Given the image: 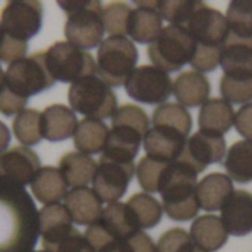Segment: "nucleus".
<instances>
[{
  "label": "nucleus",
  "instance_id": "1",
  "mask_svg": "<svg viewBox=\"0 0 252 252\" xmlns=\"http://www.w3.org/2000/svg\"><path fill=\"white\" fill-rule=\"evenodd\" d=\"M39 234V211L30 193L0 177V252H34Z\"/></svg>",
  "mask_w": 252,
  "mask_h": 252
},
{
  "label": "nucleus",
  "instance_id": "2",
  "mask_svg": "<svg viewBox=\"0 0 252 252\" xmlns=\"http://www.w3.org/2000/svg\"><path fill=\"white\" fill-rule=\"evenodd\" d=\"M196 178L197 174L180 162L168 165L159 193L162 194L163 209L171 220L190 221L197 215L200 206L196 197Z\"/></svg>",
  "mask_w": 252,
  "mask_h": 252
},
{
  "label": "nucleus",
  "instance_id": "3",
  "mask_svg": "<svg viewBox=\"0 0 252 252\" xmlns=\"http://www.w3.org/2000/svg\"><path fill=\"white\" fill-rule=\"evenodd\" d=\"M67 14L64 34L68 43L85 51L96 48L102 43L105 33L102 24V5L96 0H74V2H58Z\"/></svg>",
  "mask_w": 252,
  "mask_h": 252
},
{
  "label": "nucleus",
  "instance_id": "4",
  "mask_svg": "<svg viewBox=\"0 0 252 252\" xmlns=\"http://www.w3.org/2000/svg\"><path fill=\"white\" fill-rule=\"evenodd\" d=\"M138 51L132 40L123 36H108L98 46L96 76L108 86H122L137 68Z\"/></svg>",
  "mask_w": 252,
  "mask_h": 252
},
{
  "label": "nucleus",
  "instance_id": "5",
  "mask_svg": "<svg viewBox=\"0 0 252 252\" xmlns=\"http://www.w3.org/2000/svg\"><path fill=\"white\" fill-rule=\"evenodd\" d=\"M196 42L184 26L169 24L163 27L159 37L149 45L147 55L155 67L171 73L190 64Z\"/></svg>",
  "mask_w": 252,
  "mask_h": 252
},
{
  "label": "nucleus",
  "instance_id": "6",
  "mask_svg": "<svg viewBox=\"0 0 252 252\" xmlns=\"http://www.w3.org/2000/svg\"><path fill=\"white\" fill-rule=\"evenodd\" d=\"M68 102L73 111L98 120L111 117L117 108V96L111 86L96 74L71 83L68 89Z\"/></svg>",
  "mask_w": 252,
  "mask_h": 252
},
{
  "label": "nucleus",
  "instance_id": "7",
  "mask_svg": "<svg viewBox=\"0 0 252 252\" xmlns=\"http://www.w3.org/2000/svg\"><path fill=\"white\" fill-rule=\"evenodd\" d=\"M141 231L137 225L129 208L126 203L114 202L108 203L104 209L98 221L91 224L86 231L85 237L92 246L95 252H99L107 245L128 239L129 236Z\"/></svg>",
  "mask_w": 252,
  "mask_h": 252
},
{
  "label": "nucleus",
  "instance_id": "8",
  "mask_svg": "<svg viewBox=\"0 0 252 252\" xmlns=\"http://www.w3.org/2000/svg\"><path fill=\"white\" fill-rule=\"evenodd\" d=\"M54 83L55 79L48 70L45 51L34 52L11 64L5 74V86L24 99L49 89Z\"/></svg>",
  "mask_w": 252,
  "mask_h": 252
},
{
  "label": "nucleus",
  "instance_id": "9",
  "mask_svg": "<svg viewBox=\"0 0 252 252\" xmlns=\"http://www.w3.org/2000/svg\"><path fill=\"white\" fill-rule=\"evenodd\" d=\"M46 65L55 80L74 83L83 77L96 74V63L94 57L73 46L68 42H55L46 51Z\"/></svg>",
  "mask_w": 252,
  "mask_h": 252
},
{
  "label": "nucleus",
  "instance_id": "10",
  "mask_svg": "<svg viewBox=\"0 0 252 252\" xmlns=\"http://www.w3.org/2000/svg\"><path fill=\"white\" fill-rule=\"evenodd\" d=\"M125 91L137 102L160 105L169 99L174 91V82L169 73L155 65H141L126 80Z\"/></svg>",
  "mask_w": 252,
  "mask_h": 252
},
{
  "label": "nucleus",
  "instance_id": "11",
  "mask_svg": "<svg viewBox=\"0 0 252 252\" xmlns=\"http://www.w3.org/2000/svg\"><path fill=\"white\" fill-rule=\"evenodd\" d=\"M43 8L37 0H11L0 14L3 32L21 42H27L42 29Z\"/></svg>",
  "mask_w": 252,
  "mask_h": 252
},
{
  "label": "nucleus",
  "instance_id": "12",
  "mask_svg": "<svg viewBox=\"0 0 252 252\" xmlns=\"http://www.w3.org/2000/svg\"><path fill=\"white\" fill-rule=\"evenodd\" d=\"M135 172L134 162H120L101 155L92 181L94 191L102 202L114 203L126 193Z\"/></svg>",
  "mask_w": 252,
  "mask_h": 252
},
{
  "label": "nucleus",
  "instance_id": "13",
  "mask_svg": "<svg viewBox=\"0 0 252 252\" xmlns=\"http://www.w3.org/2000/svg\"><path fill=\"white\" fill-rule=\"evenodd\" d=\"M227 155L225 140L222 135L197 131L187 138L183 153L177 162L191 168L196 174L203 172L209 165L220 163Z\"/></svg>",
  "mask_w": 252,
  "mask_h": 252
},
{
  "label": "nucleus",
  "instance_id": "14",
  "mask_svg": "<svg viewBox=\"0 0 252 252\" xmlns=\"http://www.w3.org/2000/svg\"><path fill=\"white\" fill-rule=\"evenodd\" d=\"M184 27L191 34L194 42L202 45L224 46L230 36L225 15L205 3L191 15Z\"/></svg>",
  "mask_w": 252,
  "mask_h": 252
},
{
  "label": "nucleus",
  "instance_id": "15",
  "mask_svg": "<svg viewBox=\"0 0 252 252\" xmlns=\"http://www.w3.org/2000/svg\"><path fill=\"white\" fill-rule=\"evenodd\" d=\"M39 169L40 159L29 147L17 146L0 155V177L23 187L32 184Z\"/></svg>",
  "mask_w": 252,
  "mask_h": 252
},
{
  "label": "nucleus",
  "instance_id": "16",
  "mask_svg": "<svg viewBox=\"0 0 252 252\" xmlns=\"http://www.w3.org/2000/svg\"><path fill=\"white\" fill-rule=\"evenodd\" d=\"M220 218L228 234H249L252 231V193L246 190H234L222 206Z\"/></svg>",
  "mask_w": 252,
  "mask_h": 252
},
{
  "label": "nucleus",
  "instance_id": "17",
  "mask_svg": "<svg viewBox=\"0 0 252 252\" xmlns=\"http://www.w3.org/2000/svg\"><path fill=\"white\" fill-rule=\"evenodd\" d=\"M138 8L129 18L128 34L137 43L152 45L162 33L163 18L158 11V2H137Z\"/></svg>",
  "mask_w": 252,
  "mask_h": 252
},
{
  "label": "nucleus",
  "instance_id": "18",
  "mask_svg": "<svg viewBox=\"0 0 252 252\" xmlns=\"http://www.w3.org/2000/svg\"><path fill=\"white\" fill-rule=\"evenodd\" d=\"M186 141L187 138L177 131L153 126L146 134L143 146L149 158L171 163L178 160V158L183 153Z\"/></svg>",
  "mask_w": 252,
  "mask_h": 252
},
{
  "label": "nucleus",
  "instance_id": "19",
  "mask_svg": "<svg viewBox=\"0 0 252 252\" xmlns=\"http://www.w3.org/2000/svg\"><path fill=\"white\" fill-rule=\"evenodd\" d=\"M220 65L225 76L252 77V39H240L230 33L222 46Z\"/></svg>",
  "mask_w": 252,
  "mask_h": 252
},
{
  "label": "nucleus",
  "instance_id": "20",
  "mask_svg": "<svg viewBox=\"0 0 252 252\" xmlns=\"http://www.w3.org/2000/svg\"><path fill=\"white\" fill-rule=\"evenodd\" d=\"M64 206L67 208L73 222L88 227L98 221L104 209L102 200L94 189L89 187L71 189L64 199Z\"/></svg>",
  "mask_w": 252,
  "mask_h": 252
},
{
  "label": "nucleus",
  "instance_id": "21",
  "mask_svg": "<svg viewBox=\"0 0 252 252\" xmlns=\"http://www.w3.org/2000/svg\"><path fill=\"white\" fill-rule=\"evenodd\" d=\"M77 125L74 111L64 104H52L42 111V135L48 141L55 143L73 137Z\"/></svg>",
  "mask_w": 252,
  "mask_h": 252
},
{
  "label": "nucleus",
  "instance_id": "22",
  "mask_svg": "<svg viewBox=\"0 0 252 252\" xmlns=\"http://www.w3.org/2000/svg\"><path fill=\"white\" fill-rule=\"evenodd\" d=\"M233 191L234 189L231 178L220 172L205 175L196 186V197L199 206L209 212L222 209Z\"/></svg>",
  "mask_w": 252,
  "mask_h": 252
},
{
  "label": "nucleus",
  "instance_id": "23",
  "mask_svg": "<svg viewBox=\"0 0 252 252\" xmlns=\"http://www.w3.org/2000/svg\"><path fill=\"white\" fill-rule=\"evenodd\" d=\"M39 221L43 249H48L49 246L55 245L74 230L73 220L67 208L61 203L45 205L39 211Z\"/></svg>",
  "mask_w": 252,
  "mask_h": 252
},
{
  "label": "nucleus",
  "instance_id": "24",
  "mask_svg": "<svg viewBox=\"0 0 252 252\" xmlns=\"http://www.w3.org/2000/svg\"><path fill=\"white\" fill-rule=\"evenodd\" d=\"M143 140L144 137L132 128L113 126L108 132L107 144L102 155L120 162H134L140 152Z\"/></svg>",
  "mask_w": 252,
  "mask_h": 252
},
{
  "label": "nucleus",
  "instance_id": "25",
  "mask_svg": "<svg viewBox=\"0 0 252 252\" xmlns=\"http://www.w3.org/2000/svg\"><path fill=\"white\" fill-rule=\"evenodd\" d=\"M172 94L183 107L203 105L209 99L211 83L208 77L199 71H183L174 82Z\"/></svg>",
  "mask_w": 252,
  "mask_h": 252
},
{
  "label": "nucleus",
  "instance_id": "26",
  "mask_svg": "<svg viewBox=\"0 0 252 252\" xmlns=\"http://www.w3.org/2000/svg\"><path fill=\"white\" fill-rule=\"evenodd\" d=\"M234 110L231 104L222 98H209L199 111L200 131L224 135L234 125Z\"/></svg>",
  "mask_w": 252,
  "mask_h": 252
},
{
  "label": "nucleus",
  "instance_id": "27",
  "mask_svg": "<svg viewBox=\"0 0 252 252\" xmlns=\"http://www.w3.org/2000/svg\"><path fill=\"white\" fill-rule=\"evenodd\" d=\"M190 236L194 243L206 252L221 249L228 240V233L221 218L217 215H203L196 218L191 222Z\"/></svg>",
  "mask_w": 252,
  "mask_h": 252
},
{
  "label": "nucleus",
  "instance_id": "28",
  "mask_svg": "<svg viewBox=\"0 0 252 252\" xmlns=\"http://www.w3.org/2000/svg\"><path fill=\"white\" fill-rule=\"evenodd\" d=\"M96 168V162L89 155H83L80 152L65 153L58 163V169L63 174L67 186L73 189L86 187L89 183H92Z\"/></svg>",
  "mask_w": 252,
  "mask_h": 252
},
{
  "label": "nucleus",
  "instance_id": "29",
  "mask_svg": "<svg viewBox=\"0 0 252 252\" xmlns=\"http://www.w3.org/2000/svg\"><path fill=\"white\" fill-rule=\"evenodd\" d=\"M67 183L55 166H43L37 171L34 180L32 181V193L33 196L45 203L55 205L67 196Z\"/></svg>",
  "mask_w": 252,
  "mask_h": 252
},
{
  "label": "nucleus",
  "instance_id": "30",
  "mask_svg": "<svg viewBox=\"0 0 252 252\" xmlns=\"http://www.w3.org/2000/svg\"><path fill=\"white\" fill-rule=\"evenodd\" d=\"M108 128L102 120L83 117L73 135L74 147L83 155L101 153L105 149L108 138Z\"/></svg>",
  "mask_w": 252,
  "mask_h": 252
},
{
  "label": "nucleus",
  "instance_id": "31",
  "mask_svg": "<svg viewBox=\"0 0 252 252\" xmlns=\"http://www.w3.org/2000/svg\"><path fill=\"white\" fill-rule=\"evenodd\" d=\"M224 168L231 180L240 184L251 183L252 181V141L242 140L234 143L225 155Z\"/></svg>",
  "mask_w": 252,
  "mask_h": 252
},
{
  "label": "nucleus",
  "instance_id": "32",
  "mask_svg": "<svg viewBox=\"0 0 252 252\" xmlns=\"http://www.w3.org/2000/svg\"><path fill=\"white\" fill-rule=\"evenodd\" d=\"M153 126L156 128H166L180 132L186 138L189 137L193 119L186 107L178 102H165L155 108L153 111Z\"/></svg>",
  "mask_w": 252,
  "mask_h": 252
},
{
  "label": "nucleus",
  "instance_id": "33",
  "mask_svg": "<svg viewBox=\"0 0 252 252\" xmlns=\"http://www.w3.org/2000/svg\"><path fill=\"white\" fill-rule=\"evenodd\" d=\"M126 206L129 208L140 230L153 228L162 220L163 208L158 199L149 193H135L128 199Z\"/></svg>",
  "mask_w": 252,
  "mask_h": 252
},
{
  "label": "nucleus",
  "instance_id": "34",
  "mask_svg": "<svg viewBox=\"0 0 252 252\" xmlns=\"http://www.w3.org/2000/svg\"><path fill=\"white\" fill-rule=\"evenodd\" d=\"M12 129L17 140L24 146L37 144L42 135V113L36 108H24L12 122Z\"/></svg>",
  "mask_w": 252,
  "mask_h": 252
},
{
  "label": "nucleus",
  "instance_id": "35",
  "mask_svg": "<svg viewBox=\"0 0 252 252\" xmlns=\"http://www.w3.org/2000/svg\"><path fill=\"white\" fill-rule=\"evenodd\" d=\"M230 33L240 39H252V0H234L227 8Z\"/></svg>",
  "mask_w": 252,
  "mask_h": 252
},
{
  "label": "nucleus",
  "instance_id": "36",
  "mask_svg": "<svg viewBox=\"0 0 252 252\" xmlns=\"http://www.w3.org/2000/svg\"><path fill=\"white\" fill-rule=\"evenodd\" d=\"M132 9L122 2H113L102 9V24L104 30L110 36H123L126 37L129 27Z\"/></svg>",
  "mask_w": 252,
  "mask_h": 252
},
{
  "label": "nucleus",
  "instance_id": "37",
  "mask_svg": "<svg viewBox=\"0 0 252 252\" xmlns=\"http://www.w3.org/2000/svg\"><path fill=\"white\" fill-rule=\"evenodd\" d=\"M149 125L150 120L147 113L135 104H122L111 116V126H128L140 132L143 137H146L150 129Z\"/></svg>",
  "mask_w": 252,
  "mask_h": 252
},
{
  "label": "nucleus",
  "instance_id": "38",
  "mask_svg": "<svg viewBox=\"0 0 252 252\" xmlns=\"http://www.w3.org/2000/svg\"><path fill=\"white\" fill-rule=\"evenodd\" d=\"M203 5V2L197 0H163L158 2V11L160 17L171 24L186 26L191 15Z\"/></svg>",
  "mask_w": 252,
  "mask_h": 252
},
{
  "label": "nucleus",
  "instance_id": "39",
  "mask_svg": "<svg viewBox=\"0 0 252 252\" xmlns=\"http://www.w3.org/2000/svg\"><path fill=\"white\" fill-rule=\"evenodd\" d=\"M168 162L156 160L153 158H143L137 165V178L140 186L147 193H159L163 174L168 168Z\"/></svg>",
  "mask_w": 252,
  "mask_h": 252
},
{
  "label": "nucleus",
  "instance_id": "40",
  "mask_svg": "<svg viewBox=\"0 0 252 252\" xmlns=\"http://www.w3.org/2000/svg\"><path fill=\"white\" fill-rule=\"evenodd\" d=\"M220 91L222 99L230 104H249L252 101V77H231L222 74Z\"/></svg>",
  "mask_w": 252,
  "mask_h": 252
},
{
  "label": "nucleus",
  "instance_id": "41",
  "mask_svg": "<svg viewBox=\"0 0 252 252\" xmlns=\"http://www.w3.org/2000/svg\"><path fill=\"white\" fill-rule=\"evenodd\" d=\"M158 252H206L199 248L184 228H169L158 240Z\"/></svg>",
  "mask_w": 252,
  "mask_h": 252
},
{
  "label": "nucleus",
  "instance_id": "42",
  "mask_svg": "<svg viewBox=\"0 0 252 252\" xmlns=\"http://www.w3.org/2000/svg\"><path fill=\"white\" fill-rule=\"evenodd\" d=\"M99 252H158V245H155L153 239L141 230L128 239L107 245Z\"/></svg>",
  "mask_w": 252,
  "mask_h": 252
},
{
  "label": "nucleus",
  "instance_id": "43",
  "mask_svg": "<svg viewBox=\"0 0 252 252\" xmlns=\"http://www.w3.org/2000/svg\"><path fill=\"white\" fill-rule=\"evenodd\" d=\"M221 54H222V46L196 43L193 57L190 60V65L202 74L214 71L221 64Z\"/></svg>",
  "mask_w": 252,
  "mask_h": 252
},
{
  "label": "nucleus",
  "instance_id": "44",
  "mask_svg": "<svg viewBox=\"0 0 252 252\" xmlns=\"http://www.w3.org/2000/svg\"><path fill=\"white\" fill-rule=\"evenodd\" d=\"M45 251L48 252H95L92 246L89 245V242L86 240L85 234H80V231L76 228L71 233H68L65 237H63L60 242H57L55 245L49 246Z\"/></svg>",
  "mask_w": 252,
  "mask_h": 252
},
{
  "label": "nucleus",
  "instance_id": "45",
  "mask_svg": "<svg viewBox=\"0 0 252 252\" xmlns=\"http://www.w3.org/2000/svg\"><path fill=\"white\" fill-rule=\"evenodd\" d=\"M27 52V42L17 40L6 33H3L2 42H0V61L14 64L23 58H26Z\"/></svg>",
  "mask_w": 252,
  "mask_h": 252
},
{
  "label": "nucleus",
  "instance_id": "46",
  "mask_svg": "<svg viewBox=\"0 0 252 252\" xmlns=\"http://www.w3.org/2000/svg\"><path fill=\"white\" fill-rule=\"evenodd\" d=\"M27 104V99L12 94L5 85L0 89V113L5 116H12L18 114L24 110Z\"/></svg>",
  "mask_w": 252,
  "mask_h": 252
},
{
  "label": "nucleus",
  "instance_id": "47",
  "mask_svg": "<svg viewBox=\"0 0 252 252\" xmlns=\"http://www.w3.org/2000/svg\"><path fill=\"white\" fill-rule=\"evenodd\" d=\"M234 126L239 135L252 141V102L242 105L234 116Z\"/></svg>",
  "mask_w": 252,
  "mask_h": 252
},
{
  "label": "nucleus",
  "instance_id": "48",
  "mask_svg": "<svg viewBox=\"0 0 252 252\" xmlns=\"http://www.w3.org/2000/svg\"><path fill=\"white\" fill-rule=\"evenodd\" d=\"M11 144V132L8 126L0 120V155L5 153Z\"/></svg>",
  "mask_w": 252,
  "mask_h": 252
},
{
  "label": "nucleus",
  "instance_id": "49",
  "mask_svg": "<svg viewBox=\"0 0 252 252\" xmlns=\"http://www.w3.org/2000/svg\"><path fill=\"white\" fill-rule=\"evenodd\" d=\"M5 71L2 70V67H0V89L3 88V85H5Z\"/></svg>",
  "mask_w": 252,
  "mask_h": 252
},
{
  "label": "nucleus",
  "instance_id": "50",
  "mask_svg": "<svg viewBox=\"0 0 252 252\" xmlns=\"http://www.w3.org/2000/svg\"><path fill=\"white\" fill-rule=\"evenodd\" d=\"M3 29H2V24H0V42H2V37H3Z\"/></svg>",
  "mask_w": 252,
  "mask_h": 252
},
{
  "label": "nucleus",
  "instance_id": "51",
  "mask_svg": "<svg viewBox=\"0 0 252 252\" xmlns=\"http://www.w3.org/2000/svg\"><path fill=\"white\" fill-rule=\"evenodd\" d=\"M34 252H48V251H34Z\"/></svg>",
  "mask_w": 252,
  "mask_h": 252
}]
</instances>
